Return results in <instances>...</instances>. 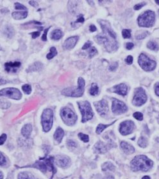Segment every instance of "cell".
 I'll list each match as a JSON object with an SVG mask.
<instances>
[{"mask_svg":"<svg viewBox=\"0 0 159 179\" xmlns=\"http://www.w3.org/2000/svg\"><path fill=\"white\" fill-rule=\"evenodd\" d=\"M98 23L101 25L103 33L95 37L96 42L100 44H103L109 52L117 50L118 45L116 41V34L112 29L110 23L107 21L104 20H99Z\"/></svg>","mask_w":159,"mask_h":179,"instance_id":"cell-1","label":"cell"},{"mask_svg":"<svg viewBox=\"0 0 159 179\" xmlns=\"http://www.w3.org/2000/svg\"><path fill=\"white\" fill-rule=\"evenodd\" d=\"M153 161L145 155H138L131 162V168L134 171H147L153 166Z\"/></svg>","mask_w":159,"mask_h":179,"instance_id":"cell-2","label":"cell"},{"mask_svg":"<svg viewBox=\"0 0 159 179\" xmlns=\"http://www.w3.org/2000/svg\"><path fill=\"white\" fill-rule=\"evenodd\" d=\"M85 90V81L81 77L78 78L77 87H68L64 89L62 91V94L66 96L75 97L78 98L84 94Z\"/></svg>","mask_w":159,"mask_h":179,"instance_id":"cell-3","label":"cell"},{"mask_svg":"<svg viewBox=\"0 0 159 179\" xmlns=\"http://www.w3.org/2000/svg\"><path fill=\"white\" fill-rule=\"evenodd\" d=\"M155 14L151 10L144 12L138 18V24L142 27H151L155 23Z\"/></svg>","mask_w":159,"mask_h":179,"instance_id":"cell-4","label":"cell"},{"mask_svg":"<svg viewBox=\"0 0 159 179\" xmlns=\"http://www.w3.org/2000/svg\"><path fill=\"white\" fill-rule=\"evenodd\" d=\"M78 105L82 114V123H85L93 118V111L89 102H88L87 101H79L78 102Z\"/></svg>","mask_w":159,"mask_h":179,"instance_id":"cell-5","label":"cell"},{"mask_svg":"<svg viewBox=\"0 0 159 179\" xmlns=\"http://www.w3.org/2000/svg\"><path fill=\"white\" fill-rule=\"evenodd\" d=\"M42 125L44 132H49L53 125L54 120V112L50 109H45L42 114Z\"/></svg>","mask_w":159,"mask_h":179,"instance_id":"cell-6","label":"cell"},{"mask_svg":"<svg viewBox=\"0 0 159 179\" xmlns=\"http://www.w3.org/2000/svg\"><path fill=\"white\" fill-rule=\"evenodd\" d=\"M60 116L64 122L67 125H73L77 120V116L70 108H63L60 112Z\"/></svg>","mask_w":159,"mask_h":179,"instance_id":"cell-7","label":"cell"},{"mask_svg":"<svg viewBox=\"0 0 159 179\" xmlns=\"http://www.w3.org/2000/svg\"><path fill=\"white\" fill-rule=\"evenodd\" d=\"M139 64L141 68L146 71H151L155 69L157 63L155 61L151 60L145 54H141L138 59Z\"/></svg>","mask_w":159,"mask_h":179,"instance_id":"cell-8","label":"cell"},{"mask_svg":"<svg viewBox=\"0 0 159 179\" xmlns=\"http://www.w3.org/2000/svg\"><path fill=\"white\" fill-rule=\"evenodd\" d=\"M147 100V96L145 89L142 87L137 88L135 90V94L132 103L135 106H141L145 104Z\"/></svg>","mask_w":159,"mask_h":179,"instance_id":"cell-9","label":"cell"},{"mask_svg":"<svg viewBox=\"0 0 159 179\" xmlns=\"http://www.w3.org/2000/svg\"><path fill=\"white\" fill-rule=\"evenodd\" d=\"M0 96H5L14 100H20L22 94L19 89L16 88H5L0 91Z\"/></svg>","mask_w":159,"mask_h":179,"instance_id":"cell-10","label":"cell"},{"mask_svg":"<svg viewBox=\"0 0 159 179\" xmlns=\"http://www.w3.org/2000/svg\"><path fill=\"white\" fill-rule=\"evenodd\" d=\"M112 110L113 113L116 114H121L126 113L128 108L124 102L114 99L112 101Z\"/></svg>","mask_w":159,"mask_h":179,"instance_id":"cell-11","label":"cell"},{"mask_svg":"<svg viewBox=\"0 0 159 179\" xmlns=\"http://www.w3.org/2000/svg\"><path fill=\"white\" fill-rule=\"evenodd\" d=\"M134 123L132 121H125L120 124L119 131L123 136L131 133L134 129Z\"/></svg>","mask_w":159,"mask_h":179,"instance_id":"cell-12","label":"cell"},{"mask_svg":"<svg viewBox=\"0 0 159 179\" xmlns=\"http://www.w3.org/2000/svg\"><path fill=\"white\" fill-rule=\"evenodd\" d=\"M94 105L95 106L97 113L102 116H105L109 112V106L107 101L102 100L100 101H96L94 103Z\"/></svg>","mask_w":159,"mask_h":179,"instance_id":"cell-13","label":"cell"},{"mask_svg":"<svg viewBox=\"0 0 159 179\" xmlns=\"http://www.w3.org/2000/svg\"><path fill=\"white\" fill-rule=\"evenodd\" d=\"M116 145H113V143H109L105 145L102 141H98V142L94 145V150L96 153H105L108 151V150L113 146Z\"/></svg>","mask_w":159,"mask_h":179,"instance_id":"cell-14","label":"cell"},{"mask_svg":"<svg viewBox=\"0 0 159 179\" xmlns=\"http://www.w3.org/2000/svg\"><path fill=\"white\" fill-rule=\"evenodd\" d=\"M21 63L19 61L16 62H9L5 64V71L8 73H16L18 70L20 68Z\"/></svg>","mask_w":159,"mask_h":179,"instance_id":"cell-15","label":"cell"},{"mask_svg":"<svg viewBox=\"0 0 159 179\" xmlns=\"http://www.w3.org/2000/svg\"><path fill=\"white\" fill-rule=\"evenodd\" d=\"M55 162L58 166L61 168H66L69 166L70 159L69 157L64 155H58L55 159Z\"/></svg>","mask_w":159,"mask_h":179,"instance_id":"cell-16","label":"cell"},{"mask_svg":"<svg viewBox=\"0 0 159 179\" xmlns=\"http://www.w3.org/2000/svg\"><path fill=\"white\" fill-rule=\"evenodd\" d=\"M78 38L79 37L78 36H74V37H70V38L66 39L63 45L64 48L65 50L73 49L75 46L76 44L77 43Z\"/></svg>","mask_w":159,"mask_h":179,"instance_id":"cell-17","label":"cell"},{"mask_svg":"<svg viewBox=\"0 0 159 179\" xmlns=\"http://www.w3.org/2000/svg\"><path fill=\"white\" fill-rule=\"evenodd\" d=\"M111 90L113 93H116L119 95L125 96L127 94L128 87L125 84H121L113 87Z\"/></svg>","mask_w":159,"mask_h":179,"instance_id":"cell-18","label":"cell"},{"mask_svg":"<svg viewBox=\"0 0 159 179\" xmlns=\"http://www.w3.org/2000/svg\"><path fill=\"white\" fill-rule=\"evenodd\" d=\"M120 146L121 148L123 151L126 154H132L135 152L134 148L131 145L128 144L126 142H125V141H122V142L121 143Z\"/></svg>","mask_w":159,"mask_h":179,"instance_id":"cell-19","label":"cell"},{"mask_svg":"<svg viewBox=\"0 0 159 179\" xmlns=\"http://www.w3.org/2000/svg\"><path fill=\"white\" fill-rule=\"evenodd\" d=\"M32 131V126L31 124H26L21 130V133L26 139H28Z\"/></svg>","mask_w":159,"mask_h":179,"instance_id":"cell-20","label":"cell"},{"mask_svg":"<svg viewBox=\"0 0 159 179\" xmlns=\"http://www.w3.org/2000/svg\"><path fill=\"white\" fill-rule=\"evenodd\" d=\"M64 136V132L63 129L58 127L55 132L54 138H55V141H57L58 143H60L62 141Z\"/></svg>","mask_w":159,"mask_h":179,"instance_id":"cell-21","label":"cell"},{"mask_svg":"<svg viewBox=\"0 0 159 179\" xmlns=\"http://www.w3.org/2000/svg\"><path fill=\"white\" fill-rule=\"evenodd\" d=\"M12 17L14 19L19 20L25 19L28 16L27 11H22V12H15L12 13Z\"/></svg>","mask_w":159,"mask_h":179,"instance_id":"cell-22","label":"cell"},{"mask_svg":"<svg viewBox=\"0 0 159 179\" xmlns=\"http://www.w3.org/2000/svg\"><path fill=\"white\" fill-rule=\"evenodd\" d=\"M63 36V33L60 30H55L54 31H53L51 34V38L53 40H59L61 39Z\"/></svg>","mask_w":159,"mask_h":179,"instance_id":"cell-23","label":"cell"},{"mask_svg":"<svg viewBox=\"0 0 159 179\" xmlns=\"http://www.w3.org/2000/svg\"><path fill=\"white\" fill-rule=\"evenodd\" d=\"M102 170L103 171H113L115 170V166L111 162H105L102 165Z\"/></svg>","mask_w":159,"mask_h":179,"instance_id":"cell-24","label":"cell"},{"mask_svg":"<svg viewBox=\"0 0 159 179\" xmlns=\"http://www.w3.org/2000/svg\"><path fill=\"white\" fill-rule=\"evenodd\" d=\"M18 179H37L33 175L28 172H22L19 174Z\"/></svg>","mask_w":159,"mask_h":179,"instance_id":"cell-25","label":"cell"},{"mask_svg":"<svg viewBox=\"0 0 159 179\" xmlns=\"http://www.w3.org/2000/svg\"><path fill=\"white\" fill-rule=\"evenodd\" d=\"M42 67V64L41 62H35L34 63L32 66H30V68L28 69V71H38V70H40Z\"/></svg>","mask_w":159,"mask_h":179,"instance_id":"cell-26","label":"cell"},{"mask_svg":"<svg viewBox=\"0 0 159 179\" xmlns=\"http://www.w3.org/2000/svg\"><path fill=\"white\" fill-rule=\"evenodd\" d=\"M147 47L153 51H158V44L155 41H149L147 44Z\"/></svg>","mask_w":159,"mask_h":179,"instance_id":"cell-27","label":"cell"},{"mask_svg":"<svg viewBox=\"0 0 159 179\" xmlns=\"http://www.w3.org/2000/svg\"><path fill=\"white\" fill-rule=\"evenodd\" d=\"M98 92H99V89H98L97 84L93 83L90 89V94L92 96H96L98 94Z\"/></svg>","mask_w":159,"mask_h":179,"instance_id":"cell-28","label":"cell"},{"mask_svg":"<svg viewBox=\"0 0 159 179\" xmlns=\"http://www.w3.org/2000/svg\"><path fill=\"white\" fill-rule=\"evenodd\" d=\"M113 123L114 122H113V123H110V124H109V125H103V124H100V125H98V126H97V129H96V133H101L106 128H107L109 126H110L111 125H112V124H113Z\"/></svg>","mask_w":159,"mask_h":179,"instance_id":"cell-29","label":"cell"},{"mask_svg":"<svg viewBox=\"0 0 159 179\" xmlns=\"http://www.w3.org/2000/svg\"><path fill=\"white\" fill-rule=\"evenodd\" d=\"M138 145L141 148H146L148 145V140L145 137H141L138 141Z\"/></svg>","mask_w":159,"mask_h":179,"instance_id":"cell-30","label":"cell"},{"mask_svg":"<svg viewBox=\"0 0 159 179\" xmlns=\"http://www.w3.org/2000/svg\"><path fill=\"white\" fill-rule=\"evenodd\" d=\"M57 55V51L56 48L55 47H51L50 48V52L47 55L46 57L48 59L50 60L54 58V57H55Z\"/></svg>","mask_w":159,"mask_h":179,"instance_id":"cell-31","label":"cell"},{"mask_svg":"<svg viewBox=\"0 0 159 179\" xmlns=\"http://www.w3.org/2000/svg\"><path fill=\"white\" fill-rule=\"evenodd\" d=\"M22 89L26 94H30L32 92V87L28 84H25L22 86Z\"/></svg>","mask_w":159,"mask_h":179,"instance_id":"cell-32","label":"cell"},{"mask_svg":"<svg viewBox=\"0 0 159 179\" xmlns=\"http://www.w3.org/2000/svg\"><path fill=\"white\" fill-rule=\"evenodd\" d=\"M122 35L125 39H129L131 37V30L129 29H125L122 31Z\"/></svg>","mask_w":159,"mask_h":179,"instance_id":"cell-33","label":"cell"},{"mask_svg":"<svg viewBox=\"0 0 159 179\" xmlns=\"http://www.w3.org/2000/svg\"><path fill=\"white\" fill-rule=\"evenodd\" d=\"M10 106V103L5 100H0V108L2 109H8Z\"/></svg>","mask_w":159,"mask_h":179,"instance_id":"cell-34","label":"cell"},{"mask_svg":"<svg viewBox=\"0 0 159 179\" xmlns=\"http://www.w3.org/2000/svg\"><path fill=\"white\" fill-rule=\"evenodd\" d=\"M78 137L80 138V139L81 141H84V143L89 142V136L87 135H86V134H84L83 133H78Z\"/></svg>","mask_w":159,"mask_h":179,"instance_id":"cell-35","label":"cell"},{"mask_svg":"<svg viewBox=\"0 0 159 179\" xmlns=\"http://www.w3.org/2000/svg\"><path fill=\"white\" fill-rule=\"evenodd\" d=\"M97 54V50L94 48V47H92L90 48V50L89 51V58H92L94 56H95V55H96Z\"/></svg>","mask_w":159,"mask_h":179,"instance_id":"cell-36","label":"cell"},{"mask_svg":"<svg viewBox=\"0 0 159 179\" xmlns=\"http://www.w3.org/2000/svg\"><path fill=\"white\" fill-rule=\"evenodd\" d=\"M7 32H9V34H7V36H8L9 37H12L14 35V30H13L12 27L7 26L5 28V34H6Z\"/></svg>","mask_w":159,"mask_h":179,"instance_id":"cell-37","label":"cell"},{"mask_svg":"<svg viewBox=\"0 0 159 179\" xmlns=\"http://www.w3.org/2000/svg\"><path fill=\"white\" fill-rule=\"evenodd\" d=\"M133 116L136 119H137L139 121H142L143 119V114L141 113H139V112H136L133 114Z\"/></svg>","mask_w":159,"mask_h":179,"instance_id":"cell-38","label":"cell"},{"mask_svg":"<svg viewBox=\"0 0 159 179\" xmlns=\"http://www.w3.org/2000/svg\"><path fill=\"white\" fill-rule=\"evenodd\" d=\"M15 9H17V10H24V11H26L27 9L26 6H25L24 5H22L19 3H15Z\"/></svg>","mask_w":159,"mask_h":179,"instance_id":"cell-39","label":"cell"},{"mask_svg":"<svg viewBox=\"0 0 159 179\" xmlns=\"http://www.w3.org/2000/svg\"><path fill=\"white\" fill-rule=\"evenodd\" d=\"M67 145L68 146H69L70 148H74L77 147V143L74 142V141H73V140H67Z\"/></svg>","mask_w":159,"mask_h":179,"instance_id":"cell-40","label":"cell"},{"mask_svg":"<svg viewBox=\"0 0 159 179\" xmlns=\"http://www.w3.org/2000/svg\"><path fill=\"white\" fill-rule=\"evenodd\" d=\"M146 5V3H139V4H137L136 5H135L134 6V7H133V9H134V10H139V9H141L142 6H145Z\"/></svg>","mask_w":159,"mask_h":179,"instance_id":"cell-41","label":"cell"},{"mask_svg":"<svg viewBox=\"0 0 159 179\" xmlns=\"http://www.w3.org/2000/svg\"><path fill=\"white\" fill-rule=\"evenodd\" d=\"M117 66H118L117 62H113L110 64V66L109 67V70L112 71H115L116 70V68H117Z\"/></svg>","mask_w":159,"mask_h":179,"instance_id":"cell-42","label":"cell"},{"mask_svg":"<svg viewBox=\"0 0 159 179\" xmlns=\"http://www.w3.org/2000/svg\"><path fill=\"white\" fill-rule=\"evenodd\" d=\"M5 162H6V160H5V157L2 153H0V166L4 165Z\"/></svg>","mask_w":159,"mask_h":179,"instance_id":"cell-43","label":"cell"},{"mask_svg":"<svg viewBox=\"0 0 159 179\" xmlns=\"http://www.w3.org/2000/svg\"><path fill=\"white\" fill-rule=\"evenodd\" d=\"M6 139V135L5 133L2 134V135L0 136V145H3V143L5 142V141Z\"/></svg>","mask_w":159,"mask_h":179,"instance_id":"cell-44","label":"cell"},{"mask_svg":"<svg viewBox=\"0 0 159 179\" xmlns=\"http://www.w3.org/2000/svg\"><path fill=\"white\" fill-rule=\"evenodd\" d=\"M148 32H144L143 34L137 35V37H136V38H137V39H139V40L143 39H145V37L148 35Z\"/></svg>","mask_w":159,"mask_h":179,"instance_id":"cell-45","label":"cell"},{"mask_svg":"<svg viewBox=\"0 0 159 179\" xmlns=\"http://www.w3.org/2000/svg\"><path fill=\"white\" fill-rule=\"evenodd\" d=\"M125 62L128 64H132L133 62V57L131 55H128L127 57V58L125 59Z\"/></svg>","mask_w":159,"mask_h":179,"instance_id":"cell-46","label":"cell"},{"mask_svg":"<svg viewBox=\"0 0 159 179\" xmlns=\"http://www.w3.org/2000/svg\"><path fill=\"white\" fill-rule=\"evenodd\" d=\"M50 29V28H47L46 30H44V33L43 34V35L42 37V39L43 41H47V33L48 32V30Z\"/></svg>","mask_w":159,"mask_h":179,"instance_id":"cell-47","label":"cell"},{"mask_svg":"<svg viewBox=\"0 0 159 179\" xmlns=\"http://www.w3.org/2000/svg\"><path fill=\"white\" fill-rule=\"evenodd\" d=\"M133 46H134V45H133V44L132 42H128L126 44V48L128 50H132L133 48Z\"/></svg>","mask_w":159,"mask_h":179,"instance_id":"cell-48","label":"cell"},{"mask_svg":"<svg viewBox=\"0 0 159 179\" xmlns=\"http://www.w3.org/2000/svg\"><path fill=\"white\" fill-rule=\"evenodd\" d=\"M91 44H92V42H86L85 44H84V46L82 47V49L83 50H87L88 48H89L90 47V46H91Z\"/></svg>","mask_w":159,"mask_h":179,"instance_id":"cell-49","label":"cell"},{"mask_svg":"<svg viewBox=\"0 0 159 179\" xmlns=\"http://www.w3.org/2000/svg\"><path fill=\"white\" fill-rule=\"evenodd\" d=\"M31 34L32 35L33 38L35 39V38H37V37H38L40 35V32H32Z\"/></svg>","mask_w":159,"mask_h":179,"instance_id":"cell-50","label":"cell"},{"mask_svg":"<svg viewBox=\"0 0 159 179\" xmlns=\"http://www.w3.org/2000/svg\"><path fill=\"white\" fill-rule=\"evenodd\" d=\"M155 91L156 94L159 96V83H157L155 85Z\"/></svg>","mask_w":159,"mask_h":179,"instance_id":"cell-51","label":"cell"},{"mask_svg":"<svg viewBox=\"0 0 159 179\" xmlns=\"http://www.w3.org/2000/svg\"><path fill=\"white\" fill-rule=\"evenodd\" d=\"M29 3L32 6H33L34 7H37L38 6V3L36 1H30L29 2Z\"/></svg>","mask_w":159,"mask_h":179,"instance_id":"cell-52","label":"cell"},{"mask_svg":"<svg viewBox=\"0 0 159 179\" xmlns=\"http://www.w3.org/2000/svg\"><path fill=\"white\" fill-rule=\"evenodd\" d=\"M84 20L85 19H84V18H83V16H82V15H81V16L78 18L77 21L76 22H77V23H83V22L84 21Z\"/></svg>","mask_w":159,"mask_h":179,"instance_id":"cell-53","label":"cell"},{"mask_svg":"<svg viewBox=\"0 0 159 179\" xmlns=\"http://www.w3.org/2000/svg\"><path fill=\"white\" fill-rule=\"evenodd\" d=\"M89 29H90V32H96V31L97 30L96 27L94 25H91L90 26Z\"/></svg>","mask_w":159,"mask_h":179,"instance_id":"cell-54","label":"cell"},{"mask_svg":"<svg viewBox=\"0 0 159 179\" xmlns=\"http://www.w3.org/2000/svg\"><path fill=\"white\" fill-rule=\"evenodd\" d=\"M104 179H114V178H113V177L112 176H107V177H106L105 178H104Z\"/></svg>","mask_w":159,"mask_h":179,"instance_id":"cell-55","label":"cell"},{"mask_svg":"<svg viewBox=\"0 0 159 179\" xmlns=\"http://www.w3.org/2000/svg\"><path fill=\"white\" fill-rule=\"evenodd\" d=\"M142 179H150V178L148 176H145L144 177H142Z\"/></svg>","mask_w":159,"mask_h":179,"instance_id":"cell-56","label":"cell"},{"mask_svg":"<svg viewBox=\"0 0 159 179\" xmlns=\"http://www.w3.org/2000/svg\"><path fill=\"white\" fill-rule=\"evenodd\" d=\"M3 176L2 173L0 172V179H3Z\"/></svg>","mask_w":159,"mask_h":179,"instance_id":"cell-57","label":"cell"},{"mask_svg":"<svg viewBox=\"0 0 159 179\" xmlns=\"http://www.w3.org/2000/svg\"><path fill=\"white\" fill-rule=\"evenodd\" d=\"M155 3L159 5V0H156V1H155Z\"/></svg>","mask_w":159,"mask_h":179,"instance_id":"cell-58","label":"cell"},{"mask_svg":"<svg viewBox=\"0 0 159 179\" xmlns=\"http://www.w3.org/2000/svg\"><path fill=\"white\" fill-rule=\"evenodd\" d=\"M156 141H157V142H158V143H159V138H158V139H156Z\"/></svg>","mask_w":159,"mask_h":179,"instance_id":"cell-59","label":"cell"}]
</instances>
